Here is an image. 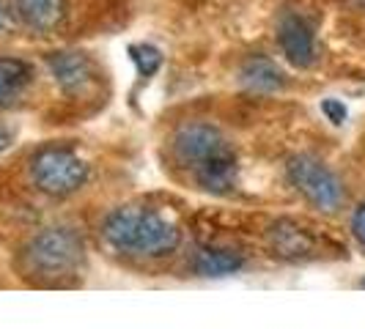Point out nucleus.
<instances>
[{
    "mask_svg": "<svg viewBox=\"0 0 365 329\" xmlns=\"http://www.w3.org/2000/svg\"><path fill=\"white\" fill-rule=\"evenodd\" d=\"M277 47L283 58L297 66V69H308L316 63V36H313V28L305 22V17L294 14V11H286L283 17L277 19Z\"/></svg>",
    "mask_w": 365,
    "mask_h": 329,
    "instance_id": "423d86ee",
    "label": "nucleus"
},
{
    "mask_svg": "<svg viewBox=\"0 0 365 329\" xmlns=\"http://www.w3.org/2000/svg\"><path fill=\"white\" fill-rule=\"evenodd\" d=\"M9 22H11V17H9V9H6V3L0 0V33H6Z\"/></svg>",
    "mask_w": 365,
    "mask_h": 329,
    "instance_id": "dca6fc26",
    "label": "nucleus"
},
{
    "mask_svg": "<svg viewBox=\"0 0 365 329\" xmlns=\"http://www.w3.org/2000/svg\"><path fill=\"white\" fill-rule=\"evenodd\" d=\"M22 272L38 286H69L86 266L83 236L69 225H53L28 239L19 253Z\"/></svg>",
    "mask_w": 365,
    "mask_h": 329,
    "instance_id": "7ed1b4c3",
    "label": "nucleus"
},
{
    "mask_svg": "<svg viewBox=\"0 0 365 329\" xmlns=\"http://www.w3.org/2000/svg\"><path fill=\"white\" fill-rule=\"evenodd\" d=\"M269 250L286 261H305L319 256V241L292 219H277L269 228Z\"/></svg>",
    "mask_w": 365,
    "mask_h": 329,
    "instance_id": "6e6552de",
    "label": "nucleus"
},
{
    "mask_svg": "<svg viewBox=\"0 0 365 329\" xmlns=\"http://www.w3.org/2000/svg\"><path fill=\"white\" fill-rule=\"evenodd\" d=\"M187 269L195 277H228L245 269V256L231 247L201 244L187 256Z\"/></svg>",
    "mask_w": 365,
    "mask_h": 329,
    "instance_id": "1a4fd4ad",
    "label": "nucleus"
},
{
    "mask_svg": "<svg viewBox=\"0 0 365 329\" xmlns=\"http://www.w3.org/2000/svg\"><path fill=\"white\" fill-rule=\"evenodd\" d=\"M129 53H132V61L138 66V74L146 77V80L163 66V53L157 47H151V44H135Z\"/></svg>",
    "mask_w": 365,
    "mask_h": 329,
    "instance_id": "ddd939ff",
    "label": "nucleus"
},
{
    "mask_svg": "<svg viewBox=\"0 0 365 329\" xmlns=\"http://www.w3.org/2000/svg\"><path fill=\"white\" fill-rule=\"evenodd\" d=\"M360 288H365V280H360Z\"/></svg>",
    "mask_w": 365,
    "mask_h": 329,
    "instance_id": "a211bd4d",
    "label": "nucleus"
},
{
    "mask_svg": "<svg viewBox=\"0 0 365 329\" xmlns=\"http://www.w3.org/2000/svg\"><path fill=\"white\" fill-rule=\"evenodd\" d=\"M170 162L190 187L225 198L239 187V154L234 140L212 121H184L170 135Z\"/></svg>",
    "mask_w": 365,
    "mask_h": 329,
    "instance_id": "f03ea898",
    "label": "nucleus"
},
{
    "mask_svg": "<svg viewBox=\"0 0 365 329\" xmlns=\"http://www.w3.org/2000/svg\"><path fill=\"white\" fill-rule=\"evenodd\" d=\"M14 11L25 28L50 33L66 17V0H14Z\"/></svg>",
    "mask_w": 365,
    "mask_h": 329,
    "instance_id": "f8f14e48",
    "label": "nucleus"
},
{
    "mask_svg": "<svg viewBox=\"0 0 365 329\" xmlns=\"http://www.w3.org/2000/svg\"><path fill=\"white\" fill-rule=\"evenodd\" d=\"M349 234L354 239V244L365 253V201L351 209V217H349Z\"/></svg>",
    "mask_w": 365,
    "mask_h": 329,
    "instance_id": "4468645a",
    "label": "nucleus"
},
{
    "mask_svg": "<svg viewBox=\"0 0 365 329\" xmlns=\"http://www.w3.org/2000/svg\"><path fill=\"white\" fill-rule=\"evenodd\" d=\"M9 146H11V132H9L6 127H0V154H3Z\"/></svg>",
    "mask_w": 365,
    "mask_h": 329,
    "instance_id": "f3484780",
    "label": "nucleus"
},
{
    "mask_svg": "<svg viewBox=\"0 0 365 329\" xmlns=\"http://www.w3.org/2000/svg\"><path fill=\"white\" fill-rule=\"evenodd\" d=\"M322 113L327 115V121L329 124H335V127H341L349 115L346 105H344L341 99H324V102H322Z\"/></svg>",
    "mask_w": 365,
    "mask_h": 329,
    "instance_id": "2eb2a0df",
    "label": "nucleus"
},
{
    "mask_svg": "<svg viewBox=\"0 0 365 329\" xmlns=\"http://www.w3.org/2000/svg\"><path fill=\"white\" fill-rule=\"evenodd\" d=\"M28 176L41 195L66 201L88 187L91 164L66 143H47L34 151L28 162Z\"/></svg>",
    "mask_w": 365,
    "mask_h": 329,
    "instance_id": "20e7f679",
    "label": "nucleus"
},
{
    "mask_svg": "<svg viewBox=\"0 0 365 329\" xmlns=\"http://www.w3.org/2000/svg\"><path fill=\"white\" fill-rule=\"evenodd\" d=\"M34 83V66L14 55H0V110L14 108Z\"/></svg>",
    "mask_w": 365,
    "mask_h": 329,
    "instance_id": "9b49d317",
    "label": "nucleus"
},
{
    "mask_svg": "<svg viewBox=\"0 0 365 329\" xmlns=\"http://www.w3.org/2000/svg\"><path fill=\"white\" fill-rule=\"evenodd\" d=\"M286 182L294 192L322 214H338L346 206L344 179L316 154H294L283 164Z\"/></svg>",
    "mask_w": 365,
    "mask_h": 329,
    "instance_id": "39448f33",
    "label": "nucleus"
},
{
    "mask_svg": "<svg viewBox=\"0 0 365 329\" xmlns=\"http://www.w3.org/2000/svg\"><path fill=\"white\" fill-rule=\"evenodd\" d=\"M99 241L110 256L138 266H151L179 256L184 234L176 217L163 206L132 201L110 209L99 219Z\"/></svg>",
    "mask_w": 365,
    "mask_h": 329,
    "instance_id": "f257e3e1",
    "label": "nucleus"
},
{
    "mask_svg": "<svg viewBox=\"0 0 365 329\" xmlns=\"http://www.w3.org/2000/svg\"><path fill=\"white\" fill-rule=\"evenodd\" d=\"M47 66L53 72L55 83L61 85V91L69 96H83L96 85V63L86 53H74V50L50 53Z\"/></svg>",
    "mask_w": 365,
    "mask_h": 329,
    "instance_id": "0eeeda50",
    "label": "nucleus"
},
{
    "mask_svg": "<svg viewBox=\"0 0 365 329\" xmlns=\"http://www.w3.org/2000/svg\"><path fill=\"white\" fill-rule=\"evenodd\" d=\"M239 80L247 91L253 93H277L286 88V74L267 55H250L242 69H239Z\"/></svg>",
    "mask_w": 365,
    "mask_h": 329,
    "instance_id": "9d476101",
    "label": "nucleus"
}]
</instances>
